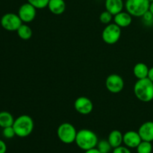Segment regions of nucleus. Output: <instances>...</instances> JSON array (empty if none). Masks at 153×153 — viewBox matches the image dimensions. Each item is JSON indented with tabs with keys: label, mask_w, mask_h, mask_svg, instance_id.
Listing matches in <instances>:
<instances>
[{
	"label": "nucleus",
	"mask_w": 153,
	"mask_h": 153,
	"mask_svg": "<svg viewBox=\"0 0 153 153\" xmlns=\"http://www.w3.org/2000/svg\"><path fill=\"white\" fill-rule=\"evenodd\" d=\"M134 94L140 101L149 102L153 100V82L148 78L137 79L134 84Z\"/></svg>",
	"instance_id": "f257e3e1"
},
{
	"label": "nucleus",
	"mask_w": 153,
	"mask_h": 153,
	"mask_svg": "<svg viewBox=\"0 0 153 153\" xmlns=\"http://www.w3.org/2000/svg\"><path fill=\"white\" fill-rule=\"evenodd\" d=\"M75 142L81 149L86 151L95 148L99 140L95 132L91 130L84 128L77 131Z\"/></svg>",
	"instance_id": "f03ea898"
},
{
	"label": "nucleus",
	"mask_w": 153,
	"mask_h": 153,
	"mask_svg": "<svg viewBox=\"0 0 153 153\" xmlns=\"http://www.w3.org/2000/svg\"><path fill=\"white\" fill-rule=\"evenodd\" d=\"M13 128L16 136L19 137H28L34 129V121L28 115H21L14 120Z\"/></svg>",
	"instance_id": "7ed1b4c3"
},
{
	"label": "nucleus",
	"mask_w": 153,
	"mask_h": 153,
	"mask_svg": "<svg viewBox=\"0 0 153 153\" xmlns=\"http://www.w3.org/2000/svg\"><path fill=\"white\" fill-rule=\"evenodd\" d=\"M150 1L149 0H126V10L132 16L142 17L149 9Z\"/></svg>",
	"instance_id": "20e7f679"
},
{
	"label": "nucleus",
	"mask_w": 153,
	"mask_h": 153,
	"mask_svg": "<svg viewBox=\"0 0 153 153\" xmlns=\"http://www.w3.org/2000/svg\"><path fill=\"white\" fill-rule=\"evenodd\" d=\"M77 131L73 124L70 123H64L58 126L57 129V135L62 143L70 144L76 140Z\"/></svg>",
	"instance_id": "39448f33"
},
{
	"label": "nucleus",
	"mask_w": 153,
	"mask_h": 153,
	"mask_svg": "<svg viewBox=\"0 0 153 153\" xmlns=\"http://www.w3.org/2000/svg\"><path fill=\"white\" fill-rule=\"evenodd\" d=\"M121 28L117 24L110 23L106 25L102 33V38L105 43L108 45L115 44L119 41L121 37Z\"/></svg>",
	"instance_id": "423d86ee"
},
{
	"label": "nucleus",
	"mask_w": 153,
	"mask_h": 153,
	"mask_svg": "<svg viewBox=\"0 0 153 153\" xmlns=\"http://www.w3.org/2000/svg\"><path fill=\"white\" fill-rule=\"evenodd\" d=\"M0 22L2 28L8 31H16L22 24L19 15L13 13H7L3 15Z\"/></svg>",
	"instance_id": "0eeeda50"
},
{
	"label": "nucleus",
	"mask_w": 153,
	"mask_h": 153,
	"mask_svg": "<svg viewBox=\"0 0 153 153\" xmlns=\"http://www.w3.org/2000/svg\"><path fill=\"white\" fill-rule=\"evenodd\" d=\"M123 79L120 75H109L105 81V87L109 92L112 94H118L124 88Z\"/></svg>",
	"instance_id": "6e6552de"
},
{
	"label": "nucleus",
	"mask_w": 153,
	"mask_h": 153,
	"mask_svg": "<svg viewBox=\"0 0 153 153\" xmlns=\"http://www.w3.org/2000/svg\"><path fill=\"white\" fill-rule=\"evenodd\" d=\"M18 15L22 22L28 23L35 19L37 15V9L30 3L26 2L22 4L18 10Z\"/></svg>",
	"instance_id": "1a4fd4ad"
},
{
	"label": "nucleus",
	"mask_w": 153,
	"mask_h": 153,
	"mask_svg": "<svg viewBox=\"0 0 153 153\" xmlns=\"http://www.w3.org/2000/svg\"><path fill=\"white\" fill-rule=\"evenodd\" d=\"M74 108L76 111L82 115H88L92 112L94 104L89 98L86 97H80L76 100Z\"/></svg>",
	"instance_id": "9d476101"
},
{
	"label": "nucleus",
	"mask_w": 153,
	"mask_h": 153,
	"mask_svg": "<svg viewBox=\"0 0 153 153\" xmlns=\"http://www.w3.org/2000/svg\"><path fill=\"white\" fill-rule=\"evenodd\" d=\"M141 141L138 131H128L123 134V143L128 148H137Z\"/></svg>",
	"instance_id": "9b49d317"
},
{
	"label": "nucleus",
	"mask_w": 153,
	"mask_h": 153,
	"mask_svg": "<svg viewBox=\"0 0 153 153\" xmlns=\"http://www.w3.org/2000/svg\"><path fill=\"white\" fill-rule=\"evenodd\" d=\"M137 131L142 140L149 142L153 141V121H147L143 123Z\"/></svg>",
	"instance_id": "f8f14e48"
},
{
	"label": "nucleus",
	"mask_w": 153,
	"mask_h": 153,
	"mask_svg": "<svg viewBox=\"0 0 153 153\" xmlns=\"http://www.w3.org/2000/svg\"><path fill=\"white\" fill-rule=\"evenodd\" d=\"M113 20L120 28H126L131 24L132 16L127 11H121L114 16Z\"/></svg>",
	"instance_id": "ddd939ff"
},
{
	"label": "nucleus",
	"mask_w": 153,
	"mask_h": 153,
	"mask_svg": "<svg viewBox=\"0 0 153 153\" xmlns=\"http://www.w3.org/2000/svg\"><path fill=\"white\" fill-rule=\"evenodd\" d=\"M105 6L106 10L114 16L120 12L123 11L125 4L123 0H105Z\"/></svg>",
	"instance_id": "4468645a"
},
{
	"label": "nucleus",
	"mask_w": 153,
	"mask_h": 153,
	"mask_svg": "<svg viewBox=\"0 0 153 153\" xmlns=\"http://www.w3.org/2000/svg\"><path fill=\"white\" fill-rule=\"evenodd\" d=\"M47 7L52 13L61 15L65 11L66 3L64 0H49Z\"/></svg>",
	"instance_id": "2eb2a0df"
},
{
	"label": "nucleus",
	"mask_w": 153,
	"mask_h": 153,
	"mask_svg": "<svg viewBox=\"0 0 153 153\" xmlns=\"http://www.w3.org/2000/svg\"><path fill=\"white\" fill-rule=\"evenodd\" d=\"M108 141L114 149L118 147L123 143V134L119 130H113L109 134Z\"/></svg>",
	"instance_id": "dca6fc26"
},
{
	"label": "nucleus",
	"mask_w": 153,
	"mask_h": 153,
	"mask_svg": "<svg viewBox=\"0 0 153 153\" xmlns=\"http://www.w3.org/2000/svg\"><path fill=\"white\" fill-rule=\"evenodd\" d=\"M149 70V68L146 64L137 63L133 68V73L137 79H146V78H148Z\"/></svg>",
	"instance_id": "f3484780"
},
{
	"label": "nucleus",
	"mask_w": 153,
	"mask_h": 153,
	"mask_svg": "<svg viewBox=\"0 0 153 153\" xmlns=\"http://www.w3.org/2000/svg\"><path fill=\"white\" fill-rule=\"evenodd\" d=\"M13 123L14 119L11 114L7 111L0 112V127L4 128L6 127L12 126Z\"/></svg>",
	"instance_id": "a211bd4d"
},
{
	"label": "nucleus",
	"mask_w": 153,
	"mask_h": 153,
	"mask_svg": "<svg viewBox=\"0 0 153 153\" xmlns=\"http://www.w3.org/2000/svg\"><path fill=\"white\" fill-rule=\"evenodd\" d=\"M17 32L18 36L19 37V38H21L22 40H29L31 37H32V30H31V27L28 26L26 24H22L20 25L18 30L16 31Z\"/></svg>",
	"instance_id": "6ab92c4d"
},
{
	"label": "nucleus",
	"mask_w": 153,
	"mask_h": 153,
	"mask_svg": "<svg viewBox=\"0 0 153 153\" xmlns=\"http://www.w3.org/2000/svg\"><path fill=\"white\" fill-rule=\"evenodd\" d=\"M152 145L151 142L142 140L137 146V153H152Z\"/></svg>",
	"instance_id": "aec40b11"
},
{
	"label": "nucleus",
	"mask_w": 153,
	"mask_h": 153,
	"mask_svg": "<svg viewBox=\"0 0 153 153\" xmlns=\"http://www.w3.org/2000/svg\"><path fill=\"white\" fill-rule=\"evenodd\" d=\"M97 146L98 150L101 153H109L112 149L109 142L106 140H102L99 141Z\"/></svg>",
	"instance_id": "412c9836"
},
{
	"label": "nucleus",
	"mask_w": 153,
	"mask_h": 153,
	"mask_svg": "<svg viewBox=\"0 0 153 153\" xmlns=\"http://www.w3.org/2000/svg\"><path fill=\"white\" fill-rule=\"evenodd\" d=\"M114 19V15L111 14L108 10H105V11L102 12L101 14L100 15V20L102 23L105 24V25H108L111 22V21Z\"/></svg>",
	"instance_id": "4be33fe9"
},
{
	"label": "nucleus",
	"mask_w": 153,
	"mask_h": 153,
	"mask_svg": "<svg viewBox=\"0 0 153 153\" xmlns=\"http://www.w3.org/2000/svg\"><path fill=\"white\" fill-rule=\"evenodd\" d=\"M27 1L36 9H43L47 7L49 0H27Z\"/></svg>",
	"instance_id": "5701e85b"
},
{
	"label": "nucleus",
	"mask_w": 153,
	"mask_h": 153,
	"mask_svg": "<svg viewBox=\"0 0 153 153\" xmlns=\"http://www.w3.org/2000/svg\"><path fill=\"white\" fill-rule=\"evenodd\" d=\"M143 18V22L147 26H151L153 25V14L149 10L144 13L142 16Z\"/></svg>",
	"instance_id": "b1692460"
},
{
	"label": "nucleus",
	"mask_w": 153,
	"mask_h": 153,
	"mask_svg": "<svg viewBox=\"0 0 153 153\" xmlns=\"http://www.w3.org/2000/svg\"><path fill=\"white\" fill-rule=\"evenodd\" d=\"M2 134L3 136L7 139L13 138V137L16 135V133H15L14 129H13V126H12L6 127V128H3Z\"/></svg>",
	"instance_id": "393cba45"
},
{
	"label": "nucleus",
	"mask_w": 153,
	"mask_h": 153,
	"mask_svg": "<svg viewBox=\"0 0 153 153\" xmlns=\"http://www.w3.org/2000/svg\"><path fill=\"white\" fill-rule=\"evenodd\" d=\"M113 153H131L127 146H120L118 147L114 148L113 150Z\"/></svg>",
	"instance_id": "a878e982"
},
{
	"label": "nucleus",
	"mask_w": 153,
	"mask_h": 153,
	"mask_svg": "<svg viewBox=\"0 0 153 153\" xmlns=\"http://www.w3.org/2000/svg\"><path fill=\"white\" fill-rule=\"evenodd\" d=\"M7 151V146L2 140L0 139V153H5Z\"/></svg>",
	"instance_id": "bb28decb"
},
{
	"label": "nucleus",
	"mask_w": 153,
	"mask_h": 153,
	"mask_svg": "<svg viewBox=\"0 0 153 153\" xmlns=\"http://www.w3.org/2000/svg\"><path fill=\"white\" fill-rule=\"evenodd\" d=\"M148 79H150V80L153 82V67L149 68V73H148Z\"/></svg>",
	"instance_id": "cd10ccee"
},
{
	"label": "nucleus",
	"mask_w": 153,
	"mask_h": 153,
	"mask_svg": "<svg viewBox=\"0 0 153 153\" xmlns=\"http://www.w3.org/2000/svg\"><path fill=\"white\" fill-rule=\"evenodd\" d=\"M85 153H101V152L98 150V149H97V148L95 147V148H93V149L86 150Z\"/></svg>",
	"instance_id": "c85d7f7f"
},
{
	"label": "nucleus",
	"mask_w": 153,
	"mask_h": 153,
	"mask_svg": "<svg viewBox=\"0 0 153 153\" xmlns=\"http://www.w3.org/2000/svg\"><path fill=\"white\" fill-rule=\"evenodd\" d=\"M149 10L153 14V1H152V2H150V5H149Z\"/></svg>",
	"instance_id": "c756f323"
},
{
	"label": "nucleus",
	"mask_w": 153,
	"mask_h": 153,
	"mask_svg": "<svg viewBox=\"0 0 153 153\" xmlns=\"http://www.w3.org/2000/svg\"><path fill=\"white\" fill-rule=\"evenodd\" d=\"M149 1H150V2H152V1H153V0H149Z\"/></svg>",
	"instance_id": "7c9ffc66"
}]
</instances>
